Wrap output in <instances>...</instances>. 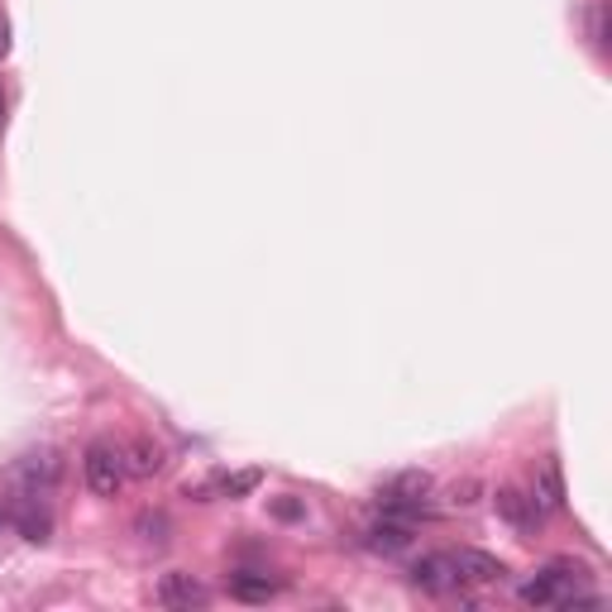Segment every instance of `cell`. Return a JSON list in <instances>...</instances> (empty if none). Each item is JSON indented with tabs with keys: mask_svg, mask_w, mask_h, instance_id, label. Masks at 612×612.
I'll return each instance as SVG.
<instances>
[{
	"mask_svg": "<svg viewBox=\"0 0 612 612\" xmlns=\"http://www.w3.org/2000/svg\"><path fill=\"white\" fill-rule=\"evenodd\" d=\"M517 594H522L526 608H579V603H603L598 594H589V570H584V565H570V560H555V565L536 570Z\"/></svg>",
	"mask_w": 612,
	"mask_h": 612,
	"instance_id": "6da1fadb",
	"label": "cell"
},
{
	"mask_svg": "<svg viewBox=\"0 0 612 612\" xmlns=\"http://www.w3.org/2000/svg\"><path fill=\"white\" fill-rule=\"evenodd\" d=\"M67 474V460L58 454L53 446H39V450H24L15 464H10V488L15 494H39V498H53V488L63 484Z\"/></svg>",
	"mask_w": 612,
	"mask_h": 612,
	"instance_id": "7a4b0ae2",
	"label": "cell"
},
{
	"mask_svg": "<svg viewBox=\"0 0 612 612\" xmlns=\"http://www.w3.org/2000/svg\"><path fill=\"white\" fill-rule=\"evenodd\" d=\"M426 494H430L426 470L392 474L388 484L378 488V512L383 517H398V522H416V517H426Z\"/></svg>",
	"mask_w": 612,
	"mask_h": 612,
	"instance_id": "3957f363",
	"label": "cell"
},
{
	"mask_svg": "<svg viewBox=\"0 0 612 612\" xmlns=\"http://www.w3.org/2000/svg\"><path fill=\"white\" fill-rule=\"evenodd\" d=\"M82 474H87V488L96 498H115L129 478L125 450H115L111 440H91L87 454H82Z\"/></svg>",
	"mask_w": 612,
	"mask_h": 612,
	"instance_id": "277c9868",
	"label": "cell"
},
{
	"mask_svg": "<svg viewBox=\"0 0 612 612\" xmlns=\"http://www.w3.org/2000/svg\"><path fill=\"white\" fill-rule=\"evenodd\" d=\"M10 526H15L24 541L43 546L48 536H53V508H48V498H39V494H15V498H10Z\"/></svg>",
	"mask_w": 612,
	"mask_h": 612,
	"instance_id": "5b68a950",
	"label": "cell"
},
{
	"mask_svg": "<svg viewBox=\"0 0 612 612\" xmlns=\"http://www.w3.org/2000/svg\"><path fill=\"white\" fill-rule=\"evenodd\" d=\"M412 584L422 594H436V598H446L460 589V570H454V560L450 555H422L412 565Z\"/></svg>",
	"mask_w": 612,
	"mask_h": 612,
	"instance_id": "8992f818",
	"label": "cell"
},
{
	"mask_svg": "<svg viewBox=\"0 0 612 612\" xmlns=\"http://www.w3.org/2000/svg\"><path fill=\"white\" fill-rule=\"evenodd\" d=\"M159 603L163 608H207L211 603V589L201 579H191V574L173 570L159 579Z\"/></svg>",
	"mask_w": 612,
	"mask_h": 612,
	"instance_id": "52a82bcc",
	"label": "cell"
},
{
	"mask_svg": "<svg viewBox=\"0 0 612 612\" xmlns=\"http://www.w3.org/2000/svg\"><path fill=\"white\" fill-rule=\"evenodd\" d=\"M454 570H460V584H502V574H508V565H502L498 555H488V550H454Z\"/></svg>",
	"mask_w": 612,
	"mask_h": 612,
	"instance_id": "ba28073f",
	"label": "cell"
},
{
	"mask_svg": "<svg viewBox=\"0 0 612 612\" xmlns=\"http://www.w3.org/2000/svg\"><path fill=\"white\" fill-rule=\"evenodd\" d=\"M498 512L517 526V532H536L546 517V508L536 502V494H522V488H498Z\"/></svg>",
	"mask_w": 612,
	"mask_h": 612,
	"instance_id": "9c48e42d",
	"label": "cell"
},
{
	"mask_svg": "<svg viewBox=\"0 0 612 612\" xmlns=\"http://www.w3.org/2000/svg\"><path fill=\"white\" fill-rule=\"evenodd\" d=\"M364 546L374 550V555H402V550H412V522L378 517V522L364 532Z\"/></svg>",
	"mask_w": 612,
	"mask_h": 612,
	"instance_id": "30bf717a",
	"label": "cell"
},
{
	"mask_svg": "<svg viewBox=\"0 0 612 612\" xmlns=\"http://www.w3.org/2000/svg\"><path fill=\"white\" fill-rule=\"evenodd\" d=\"M125 464H129V474H139V478H153L167 464V454H163V446L159 440H149V436H139L135 446H129V454H125Z\"/></svg>",
	"mask_w": 612,
	"mask_h": 612,
	"instance_id": "8fae6325",
	"label": "cell"
},
{
	"mask_svg": "<svg viewBox=\"0 0 612 612\" xmlns=\"http://www.w3.org/2000/svg\"><path fill=\"white\" fill-rule=\"evenodd\" d=\"M536 502H541L546 512H555V508H565V478H560V460H546L541 464V474H536Z\"/></svg>",
	"mask_w": 612,
	"mask_h": 612,
	"instance_id": "7c38bea8",
	"label": "cell"
},
{
	"mask_svg": "<svg viewBox=\"0 0 612 612\" xmlns=\"http://www.w3.org/2000/svg\"><path fill=\"white\" fill-rule=\"evenodd\" d=\"M259 484H263V474H259V470H239V474L215 478L211 488H197V498H201V502H207V494H221V498H249Z\"/></svg>",
	"mask_w": 612,
	"mask_h": 612,
	"instance_id": "4fadbf2b",
	"label": "cell"
},
{
	"mask_svg": "<svg viewBox=\"0 0 612 612\" xmlns=\"http://www.w3.org/2000/svg\"><path fill=\"white\" fill-rule=\"evenodd\" d=\"M230 598H239V603H268L273 579L268 574H230Z\"/></svg>",
	"mask_w": 612,
	"mask_h": 612,
	"instance_id": "5bb4252c",
	"label": "cell"
},
{
	"mask_svg": "<svg viewBox=\"0 0 612 612\" xmlns=\"http://www.w3.org/2000/svg\"><path fill=\"white\" fill-rule=\"evenodd\" d=\"M167 532H173V526H167L163 512H143V517H139V536H143V541L163 546V541H167Z\"/></svg>",
	"mask_w": 612,
	"mask_h": 612,
	"instance_id": "9a60e30c",
	"label": "cell"
},
{
	"mask_svg": "<svg viewBox=\"0 0 612 612\" xmlns=\"http://www.w3.org/2000/svg\"><path fill=\"white\" fill-rule=\"evenodd\" d=\"M594 43H598V48H608V10H603V5L594 10Z\"/></svg>",
	"mask_w": 612,
	"mask_h": 612,
	"instance_id": "2e32d148",
	"label": "cell"
},
{
	"mask_svg": "<svg viewBox=\"0 0 612 612\" xmlns=\"http://www.w3.org/2000/svg\"><path fill=\"white\" fill-rule=\"evenodd\" d=\"M278 517L292 522V517H302V508H297V502H278Z\"/></svg>",
	"mask_w": 612,
	"mask_h": 612,
	"instance_id": "e0dca14e",
	"label": "cell"
},
{
	"mask_svg": "<svg viewBox=\"0 0 612 612\" xmlns=\"http://www.w3.org/2000/svg\"><path fill=\"white\" fill-rule=\"evenodd\" d=\"M5 53H10V24L0 20V58H5Z\"/></svg>",
	"mask_w": 612,
	"mask_h": 612,
	"instance_id": "ac0fdd59",
	"label": "cell"
},
{
	"mask_svg": "<svg viewBox=\"0 0 612 612\" xmlns=\"http://www.w3.org/2000/svg\"><path fill=\"white\" fill-rule=\"evenodd\" d=\"M10 526V498H0V532Z\"/></svg>",
	"mask_w": 612,
	"mask_h": 612,
	"instance_id": "d6986e66",
	"label": "cell"
},
{
	"mask_svg": "<svg viewBox=\"0 0 612 612\" xmlns=\"http://www.w3.org/2000/svg\"><path fill=\"white\" fill-rule=\"evenodd\" d=\"M0 115H5V91H0Z\"/></svg>",
	"mask_w": 612,
	"mask_h": 612,
	"instance_id": "ffe728a7",
	"label": "cell"
}]
</instances>
